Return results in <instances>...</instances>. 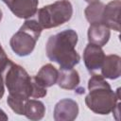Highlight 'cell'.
<instances>
[{
  "instance_id": "20",
  "label": "cell",
  "mask_w": 121,
  "mask_h": 121,
  "mask_svg": "<svg viewBox=\"0 0 121 121\" xmlns=\"http://www.w3.org/2000/svg\"><path fill=\"white\" fill-rule=\"evenodd\" d=\"M2 17H3V12H2V10L0 9V22H1V20H2Z\"/></svg>"
},
{
  "instance_id": "4",
  "label": "cell",
  "mask_w": 121,
  "mask_h": 121,
  "mask_svg": "<svg viewBox=\"0 0 121 121\" xmlns=\"http://www.w3.org/2000/svg\"><path fill=\"white\" fill-rule=\"evenodd\" d=\"M43 27L35 19H26L19 30L12 35L9 45L12 51L20 56L26 57L30 55L39 40Z\"/></svg>"
},
{
  "instance_id": "15",
  "label": "cell",
  "mask_w": 121,
  "mask_h": 121,
  "mask_svg": "<svg viewBox=\"0 0 121 121\" xmlns=\"http://www.w3.org/2000/svg\"><path fill=\"white\" fill-rule=\"evenodd\" d=\"M104 7H105V5L99 1L90 3L84 10L86 20L90 24H98V23L102 24Z\"/></svg>"
},
{
  "instance_id": "21",
  "label": "cell",
  "mask_w": 121,
  "mask_h": 121,
  "mask_svg": "<svg viewBox=\"0 0 121 121\" xmlns=\"http://www.w3.org/2000/svg\"><path fill=\"white\" fill-rule=\"evenodd\" d=\"M2 1H3V2H4V3H5V4H6V2H7V1H8V0H2Z\"/></svg>"
},
{
  "instance_id": "19",
  "label": "cell",
  "mask_w": 121,
  "mask_h": 121,
  "mask_svg": "<svg viewBox=\"0 0 121 121\" xmlns=\"http://www.w3.org/2000/svg\"><path fill=\"white\" fill-rule=\"evenodd\" d=\"M85 2H87V3H94V2H97V1H99V0H84Z\"/></svg>"
},
{
  "instance_id": "16",
  "label": "cell",
  "mask_w": 121,
  "mask_h": 121,
  "mask_svg": "<svg viewBox=\"0 0 121 121\" xmlns=\"http://www.w3.org/2000/svg\"><path fill=\"white\" fill-rule=\"evenodd\" d=\"M10 62H11V60L8 58L6 52L4 51V49L0 43V74L1 75L3 74V72H5L7 70V68L10 64Z\"/></svg>"
},
{
  "instance_id": "8",
  "label": "cell",
  "mask_w": 121,
  "mask_h": 121,
  "mask_svg": "<svg viewBox=\"0 0 121 121\" xmlns=\"http://www.w3.org/2000/svg\"><path fill=\"white\" fill-rule=\"evenodd\" d=\"M78 105L71 98L60 99L54 107V119L56 121H73L78 117Z\"/></svg>"
},
{
  "instance_id": "12",
  "label": "cell",
  "mask_w": 121,
  "mask_h": 121,
  "mask_svg": "<svg viewBox=\"0 0 121 121\" xmlns=\"http://www.w3.org/2000/svg\"><path fill=\"white\" fill-rule=\"evenodd\" d=\"M59 71L51 63L44 64L33 77V80L42 87L48 88L57 83Z\"/></svg>"
},
{
  "instance_id": "5",
  "label": "cell",
  "mask_w": 121,
  "mask_h": 121,
  "mask_svg": "<svg viewBox=\"0 0 121 121\" xmlns=\"http://www.w3.org/2000/svg\"><path fill=\"white\" fill-rule=\"evenodd\" d=\"M37 21L45 29L57 27L68 22L73 15V6L68 0H58L37 11Z\"/></svg>"
},
{
  "instance_id": "3",
  "label": "cell",
  "mask_w": 121,
  "mask_h": 121,
  "mask_svg": "<svg viewBox=\"0 0 121 121\" xmlns=\"http://www.w3.org/2000/svg\"><path fill=\"white\" fill-rule=\"evenodd\" d=\"M9 95L26 100L30 97L41 98L46 95V88L37 84L26 69L14 62H10L7 68L5 82Z\"/></svg>"
},
{
  "instance_id": "17",
  "label": "cell",
  "mask_w": 121,
  "mask_h": 121,
  "mask_svg": "<svg viewBox=\"0 0 121 121\" xmlns=\"http://www.w3.org/2000/svg\"><path fill=\"white\" fill-rule=\"evenodd\" d=\"M5 93V87H4V81H3V78L2 75L0 74V99L3 97Z\"/></svg>"
},
{
  "instance_id": "10",
  "label": "cell",
  "mask_w": 121,
  "mask_h": 121,
  "mask_svg": "<svg viewBox=\"0 0 121 121\" xmlns=\"http://www.w3.org/2000/svg\"><path fill=\"white\" fill-rule=\"evenodd\" d=\"M100 70L103 78L109 79L118 78L121 75V58L114 54L105 56Z\"/></svg>"
},
{
  "instance_id": "7",
  "label": "cell",
  "mask_w": 121,
  "mask_h": 121,
  "mask_svg": "<svg viewBox=\"0 0 121 121\" xmlns=\"http://www.w3.org/2000/svg\"><path fill=\"white\" fill-rule=\"evenodd\" d=\"M105 59V53L101 46L89 43L83 51L84 64L89 72H94L101 68L103 60Z\"/></svg>"
},
{
  "instance_id": "18",
  "label": "cell",
  "mask_w": 121,
  "mask_h": 121,
  "mask_svg": "<svg viewBox=\"0 0 121 121\" xmlns=\"http://www.w3.org/2000/svg\"><path fill=\"white\" fill-rule=\"evenodd\" d=\"M9 119V117H8V115H7V113L2 110V109H0V120H3V121H7Z\"/></svg>"
},
{
  "instance_id": "13",
  "label": "cell",
  "mask_w": 121,
  "mask_h": 121,
  "mask_svg": "<svg viewBox=\"0 0 121 121\" xmlns=\"http://www.w3.org/2000/svg\"><path fill=\"white\" fill-rule=\"evenodd\" d=\"M80 82V78L78 72L74 69H60L57 84L61 89L65 90H75Z\"/></svg>"
},
{
  "instance_id": "14",
  "label": "cell",
  "mask_w": 121,
  "mask_h": 121,
  "mask_svg": "<svg viewBox=\"0 0 121 121\" xmlns=\"http://www.w3.org/2000/svg\"><path fill=\"white\" fill-rule=\"evenodd\" d=\"M45 114L44 104L37 99H27L24 107V115L32 121H38L43 118Z\"/></svg>"
},
{
  "instance_id": "9",
  "label": "cell",
  "mask_w": 121,
  "mask_h": 121,
  "mask_svg": "<svg viewBox=\"0 0 121 121\" xmlns=\"http://www.w3.org/2000/svg\"><path fill=\"white\" fill-rule=\"evenodd\" d=\"M120 8L121 2L120 0H112L109 2L103 10V17H102V24L105 25L110 29H113L117 32L120 31Z\"/></svg>"
},
{
  "instance_id": "11",
  "label": "cell",
  "mask_w": 121,
  "mask_h": 121,
  "mask_svg": "<svg viewBox=\"0 0 121 121\" xmlns=\"http://www.w3.org/2000/svg\"><path fill=\"white\" fill-rule=\"evenodd\" d=\"M87 35L89 43L97 44L102 47L109 42L111 37V31L109 27L101 23L90 24Z\"/></svg>"
},
{
  "instance_id": "6",
  "label": "cell",
  "mask_w": 121,
  "mask_h": 121,
  "mask_svg": "<svg viewBox=\"0 0 121 121\" xmlns=\"http://www.w3.org/2000/svg\"><path fill=\"white\" fill-rule=\"evenodd\" d=\"M39 0H8L6 5L20 19H30L38 11Z\"/></svg>"
},
{
  "instance_id": "1",
  "label": "cell",
  "mask_w": 121,
  "mask_h": 121,
  "mask_svg": "<svg viewBox=\"0 0 121 121\" xmlns=\"http://www.w3.org/2000/svg\"><path fill=\"white\" fill-rule=\"evenodd\" d=\"M78 40V33L71 28L51 35L45 45L47 58L57 62L60 69L74 68L80 61V56L76 50Z\"/></svg>"
},
{
  "instance_id": "2",
  "label": "cell",
  "mask_w": 121,
  "mask_h": 121,
  "mask_svg": "<svg viewBox=\"0 0 121 121\" xmlns=\"http://www.w3.org/2000/svg\"><path fill=\"white\" fill-rule=\"evenodd\" d=\"M89 94L85 97V104L97 114H109L119 103V89L112 91L102 75L94 74L88 80Z\"/></svg>"
}]
</instances>
